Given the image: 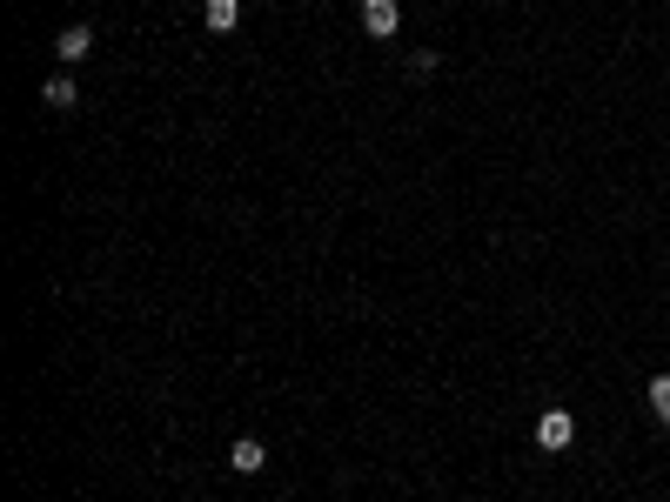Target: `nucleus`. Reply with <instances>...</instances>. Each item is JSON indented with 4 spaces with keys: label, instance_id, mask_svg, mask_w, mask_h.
Returning a JSON list of instances; mask_svg holds the SVG:
<instances>
[{
    "label": "nucleus",
    "instance_id": "nucleus-1",
    "mask_svg": "<svg viewBox=\"0 0 670 502\" xmlns=\"http://www.w3.org/2000/svg\"><path fill=\"white\" fill-rule=\"evenodd\" d=\"M536 442H543V449H570V442H577V415L570 409H543L536 415Z\"/></svg>",
    "mask_w": 670,
    "mask_h": 502
},
{
    "label": "nucleus",
    "instance_id": "nucleus-2",
    "mask_svg": "<svg viewBox=\"0 0 670 502\" xmlns=\"http://www.w3.org/2000/svg\"><path fill=\"white\" fill-rule=\"evenodd\" d=\"M396 27H402V7H396V0H362V34L396 41Z\"/></svg>",
    "mask_w": 670,
    "mask_h": 502
},
{
    "label": "nucleus",
    "instance_id": "nucleus-3",
    "mask_svg": "<svg viewBox=\"0 0 670 502\" xmlns=\"http://www.w3.org/2000/svg\"><path fill=\"white\" fill-rule=\"evenodd\" d=\"M54 54H61V61H88V54H94V27H88V21L61 27V41H54Z\"/></svg>",
    "mask_w": 670,
    "mask_h": 502
},
{
    "label": "nucleus",
    "instance_id": "nucleus-4",
    "mask_svg": "<svg viewBox=\"0 0 670 502\" xmlns=\"http://www.w3.org/2000/svg\"><path fill=\"white\" fill-rule=\"evenodd\" d=\"M201 21L215 27V34H228V27L242 21V0H201Z\"/></svg>",
    "mask_w": 670,
    "mask_h": 502
},
{
    "label": "nucleus",
    "instance_id": "nucleus-5",
    "mask_svg": "<svg viewBox=\"0 0 670 502\" xmlns=\"http://www.w3.org/2000/svg\"><path fill=\"white\" fill-rule=\"evenodd\" d=\"M41 101H47V108H74V101H81V88H74V74H54V81H47V88H41Z\"/></svg>",
    "mask_w": 670,
    "mask_h": 502
},
{
    "label": "nucleus",
    "instance_id": "nucleus-6",
    "mask_svg": "<svg viewBox=\"0 0 670 502\" xmlns=\"http://www.w3.org/2000/svg\"><path fill=\"white\" fill-rule=\"evenodd\" d=\"M228 462H235L242 476H255V469H268V449H262V442H235V456H228Z\"/></svg>",
    "mask_w": 670,
    "mask_h": 502
},
{
    "label": "nucleus",
    "instance_id": "nucleus-7",
    "mask_svg": "<svg viewBox=\"0 0 670 502\" xmlns=\"http://www.w3.org/2000/svg\"><path fill=\"white\" fill-rule=\"evenodd\" d=\"M650 409H657V422L670 429V375H657V382H650Z\"/></svg>",
    "mask_w": 670,
    "mask_h": 502
}]
</instances>
